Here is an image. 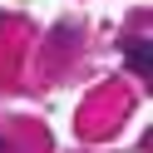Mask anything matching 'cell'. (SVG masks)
Wrapping results in <instances>:
<instances>
[{
  "label": "cell",
  "mask_w": 153,
  "mask_h": 153,
  "mask_svg": "<svg viewBox=\"0 0 153 153\" xmlns=\"http://www.w3.org/2000/svg\"><path fill=\"white\" fill-rule=\"evenodd\" d=\"M128 64H133L138 74H148V64H153V50H148L143 40H133V45H128Z\"/></svg>",
  "instance_id": "1"
}]
</instances>
